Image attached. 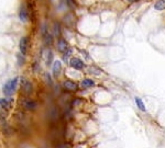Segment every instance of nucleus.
I'll return each instance as SVG.
<instances>
[{"label":"nucleus","mask_w":165,"mask_h":148,"mask_svg":"<svg viewBox=\"0 0 165 148\" xmlns=\"http://www.w3.org/2000/svg\"><path fill=\"white\" fill-rule=\"evenodd\" d=\"M135 103H137L138 108H139L141 111H143V112H145L146 111V108L145 105H144V103H143V101L140 98H135Z\"/></svg>","instance_id":"12"},{"label":"nucleus","mask_w":165,"mask_h":148,"mask_svg":"<svg viewBox=\"0 0 165 148\" xmlns=\"http://www.w3.org/2000/svg\"><path fill=\"white\" fill-rule=\"evenodd\" d=\"M63 86L65 89H67V90H70V91H75L77 89V84H75L74 81H70V80L64 81Z\"/></svg>","instance_id":"7"},{"label":"nucleus","mask_w":165,"mask_h":148,"mask_svg":"<svg viewBox=\"0 0 165 148\" xmlns=\"http://www.w3.org/2000/svg\"><path fill=\"white\" fill-rule=\"evenodd\" d=\"M129 2H135V1H138V0H128Z\"/></svg>","instance_id":"14"},{"label":"nucleus","mask_w":165,"mask_h":148,"mask_svg":"<svg viewBox=\"0 0 165 148\" xmlns=\"http://www.w3.org/2000/svg\"><path fill=\"white\" fill-rule=\"evenodd\" d=\"M22 88L23 90L26 91V93H30V92H32V84L30 81H28L26 79H24V78H22Z\"/></svg>","instance_id":"8"},{"label":"nucleus","mask_w":165,"mask_h":148,"mask_svg":"<svg viewBox=\"0 0 165 148\" xmlns=\"http://www.w3.org/2000/svg\"><path fill=\"white\" fill-rule=\"evenodd\" d=\"M12 103H13L12 98L10 97L1 98V99H0V108H1V109H9Z\"/></svg>","instance_id":"3"},{"label":"nucleus","mask_w":165,"mask_h":148,"mask_svg":"<svg viewBox=\"0 0 165 148\" xmlns=\"http://www.w3.org/2000/svg\"><path fill=\"white\" fill-rule=\"evenodd\" d=\"M21 104L23 105V108H26V110H30V111L36 109V102H34V101H32L30 99H24L21 102Z\"/></svg>","instance_id":"4"},{"label":"nucleus","mask_w":165,"mask_h":148,"mask_svg":"<svg viewBox=\"0 0 165 148\" xmlns=\"http://www.w3.org/2000/svg\"><path fill=\"white\" fill-rule=\"evenodd\" d=\"M53 76L54 77H58V75L61 74V70H62V63L60 61H55L54 64H53Z\"/></svg>","instance_id":"6"},{"label":"nucleus","mask_w":165,"mask_h":148,"mask_svg":"<svg viewBox=\"0 0 165 148\" xmlns=\"http://www.w3.org/2000/svg\"><path fill=\"white\" fill-rule=\"evenodd\" d=\"M70 65L75 69H82L84 68V63L80 61L79 58H72L70 61Z\"/></svg>","instance_id":"5"},{"label":"nucleus","mask_w":165,"mask_h":148,"mask_svg":"<svg viewBox=\"0 0 165 148\" xmlns=\"http://www.w3.org/2000/svg\"><path fill=\"white\" fill-rule=\"evenodd\" d=\"M20 52H21V54L26 55V52H28V47H29V39L28 37H22V39L20 40Z\"/></svg>","instance_id":"2"},{"label":"nucleus","mask_w":165,"mask_h":148,"mask_svg":"<svg viewBox=\"0 0 165 148\" xmlns=\"http://www.w3.org/2000/svg\"><path fill=\"white\" fill-rule=\"evenodd\" d=\"M20 20L22 22L28 21V12L26 11V9H21V11H20Z\"/></svg>","instance_id":"13"},{"label":"nucleus","mask_w":165,"mask_h":148,"mask_svg":"<svg viewBox=\"0 0 165 148\" xmlns=\"http://www.w3.org/2000/svg\"><path fill=\"white\" fill-rule=\"evenodd\" d=\"M95 84V82L92 80V79H84L82 81V88H90Z\"/></svg>","instance_id":"10"},{"label":"nucleus","mask_w":165,"mask_h":148,"mask_svg":"<svg viewBox=\"0 0 165 148\" xmlns=\"http://www.w3.org/2000/svg\"><path fill=\"white\" fill-rule=\"evenodd\" d=\"M154 8L156 10H165V0H157L154 4Z\"/></svg>","instance_id":"11"},{"label":"nucleus","mask_w":165,"mask_h":148,"mask_svg":"<svg viewBox=\"0 0 165 148\" xmlns=\"http://www.w3.org/2000/svg\"><path fill=\"white\" fill-rule=\"evenodd\" d=\"M57 49L60 52H66V49H68V45H67V42L65 40L61 39L58 42H57Z\"/></svg>","instance_id":"9"},{"label":"nucleus","mask_w":165,"mask_h":148,"mask_svg":"<svg viewBox=\"0 0 165 148\" xmlns=\"http://www.w3.org/2000/svg\"><path fill=\"white\" fill-rule=\"evenodd\" d=\"M18 81H19V78L16 77L9 80L5 86H3V94L7 96V97H10L12 96L17 90V86H18Z\"/></svg>","instance_id":"1"}]
</instances>
